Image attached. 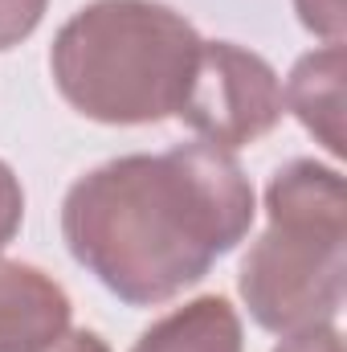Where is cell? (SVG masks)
Returning <instances> with one entry per match:
<instances>
[{"mask_svg": "<svg viewBox=\"0 0 347 352\" xmlns=\"http://www.w3.org/2000/svg\"><path fill=\"white\" fill-rule=\"evenodd\" d=\"M258 217L241 160L204 140L115 156L62 201L70 258L127 307H160L233 254Z\"/></svg>", "mask_w": 347, "mask_h": 352, "instance_id": "cell-1", "label": "cell"}, {"mask_svg": "<svg viewBox=\"0 0 347 352\" xmlns=\"http://www.w3.org/2000/svg\"><path fill=\"white\" fill-rule=\"evenodd\" d=\"M196 25L160 0H90L49 45L58 94L94 123L147 127L176 119L200 54Z\"/></svg>", "mask_w": 347, "mask_h": 352, "instance_id": "cell-2", "label": "cell"}, {"mask_svg": "<svg viewBox=\"0 0 347 352\" xmlns=\"http://www.w3.org/2000/svg\"><path fill=\"white\" fill-rule=\"evenodd\" d=\"M265 217L237 274L254 324L274 336L335 324L347 278V197L339 168L319 160L282 164L265 184Z\"/></svg>", "mask_w": 347, "mask_h": 352, "instance_id": "cell-3", "label": "cell"}, {"mask_svg": "<svg viewBox=\"0 0 347 352\" xmlns=\"http://www.w3.org/2000/svg\"><path fill=\"white\" fill-rule=\"evenodd\" d=\"M286 115L274 66L237 41H200L176 119L196 140L237 152L270 135Z\"/></svg>", "mask_w": 347, "mask_h": 352, "instance_id": "cell-4", "label": "cell"}, {"mask_svg": "<svg viewBox=\"0 0 347 352\" xmlns=\"http://www.w3.org/2000/svg\"><path fill=\"white\" fill-rule=\"evenodd\" d=\"M74 320L66 287L33 263L0 258V352H49Z\"/></svg>", "mask_w": 347, "mask_h": 352, "instance_id": "cell-5", "label": "cell"}, {"mask_svg": "<svg viewBox=\"0 0 347 352\" xmlns=\"http://www.w3.org/2000/svg\"><path fill=\"white\" fill-rule=\"evenodd\" d=\"M344 74L347 50L344 41H323L319 50L302 54L286 74L282 102L286 111L339 160L344 156Z\"/></svg>", "mask_w": 347, "mask_h": 352, "instance_id": "cell-6", "label": "cell"}, {"mask_svg": "<svg viewBox=\"0 0 347 352\" xmlns=\"http://www.w3.org/2000/svg\"><path fill=\"white\" fill-rule=\"evenodd\" d=\"M131 352H246V332L225 295H196L152 320Z\"/></svg>", "mask_w": 347, "mask_h": 352, "instance_id": "cell-7", "label": "cell"}, {"mask_svg": "<svg viewBox=\"0 0 347 352\" xmlns=\"http://www.w3.org/2000/svg\"><path fill=\"white\" fill-rule=\"evenodd\" d=\"M49 0H0V54L37 33Z\"/></svg>", "mask_w": 347, "mask_h": 352, "instance_id": "cell-8", "label": "cell"}, {"mask_svg": "<svg viewBox=\"0 0 347 352\" xmlns=\"http://www.w3.org/2000/svg\"><path fill=\"white\" fill-rule=\"evenodd\" d=\"M294 12H298L307 33H315L323 41H344V29H347L344 0H294Z\"/></svg>", "mask_w": 347, "mask_h": 352, "instance_id": "cell-9", "label": "cell"}, {"mask_svg": "<svg viewBox=\"0 0 347 352\" xmlns=\"http://www.w3.org/2000/svg\"><path fill=\"white\" fill-rule=\"evenodd\" d=\"M21 226H25V188H21L16 173L0 160V254L21 234Z\"/></svg>", "mask_w": 347, "mask_h": 352, "instance_id": "cell-10", "label": "cell"}, {"mask_svg": "<svg viewBox=\"0 0 347 352\" xmlns=\"http://www.w3.org/2000/svg\"><path fill=\"white\" fill-rule=\"evenodd\" d=\"M274 352H344V336L335 324H319V328H302L278 340Z\"/></svg>", "mask_w": 347, "mask_h": 352, "instance_id": "cell-11", "label": "cell"}, {"mask_svg": "<svg viewBox=\"0 0 347 352\" xmlns=\"http://www.w3.org/2000/svg\"><path fill=\"white\" fill-rule=\"evenodd\" d=\"M49 352H110V344L98 336V332H90V328H78V332H66L58 344Z\"/></svg>", "mask_w": 347, "mask_h": 352, "instance_id": "cell-12", "label": "cell"}]
</instances>
